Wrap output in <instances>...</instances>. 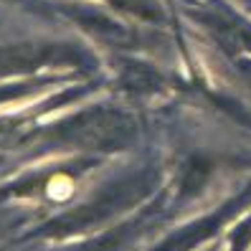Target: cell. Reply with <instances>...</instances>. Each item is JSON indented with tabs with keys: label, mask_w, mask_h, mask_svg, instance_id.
Masks as SVG:
<instances>
[{
	"label": "cell",
	"mask_w": 251,
	"mask_h": 251,
	"mask_svg": "<svg viewBox=\"0 0 251 251\" xmlns=\"http://www.w3.org/2000/svg\"><path fill=\"white\" fill-rule=\"evenodd\" d=\"M132 127L135 125L120 112L94 109L58 125L53 137L84 147H117L132 135Z\"/></svg>",
	"instance_id": "1"
},
{
	"label": "cell",
	"mask_w": 251,
	"mask_h": 251,
	"mask_svg": "<svg viewBox=\"0 0 251 251\" xmlns=\"http://www.w3.org/2000/svg\"><path fill=\"white\" fill-rule=\"evenodd\" d=\"M79 53L61 43H16L0 46V76L28 74L43 66H64L79 61Z\"/></svg>",
	"instance_id": "2"
},
{
	"label": "cell",
	"mask_w": 251,
	"mask_h": 251,
	"mask_svg": "<svg viewBox=\"0 0 251 251\" xmlns=\"http://www.w3.org/2000/svg\"><path fill=\"white\" fill-rule=\"evenodd\" d=\"M205 23H208V31L213 33V38L226 51H231V53L251 51V33L246 31L241 23L228 21V18H221V16H213V18H208Z\"/></svg>",
	"instance_id": "3"
},
{
	"label": "cell",
	"mask_w": 251,
	"mask_h": 251,
	"mask_svg": "<svg viewBox=\"0 0 251 251\" xmlns=\"http://www.w3.org/2000/svg\"><path fill=\"white\" fill-rule=\"evenodd\" d=\"M25 92H28V84H23V86H8V89H0V101L16 99V97H21V94H25Z\"/></svg>",
	"instance_id": "4"
},
{
	"label": "cell",
	"mask_w": 251,
	"mask_h": 251,
	"mask_svg": "<svg viewBox=\"0 0 251 251\" xmlns=\"http://www.w3.org/2000/svg\"><path fill=\"white\" fill-rule=\"evenodd\" d=\"M244 74H246V79L251 81V66H249V64H244Z\"/></svg>",
	"instance_id": "5"
}]
</instances>
